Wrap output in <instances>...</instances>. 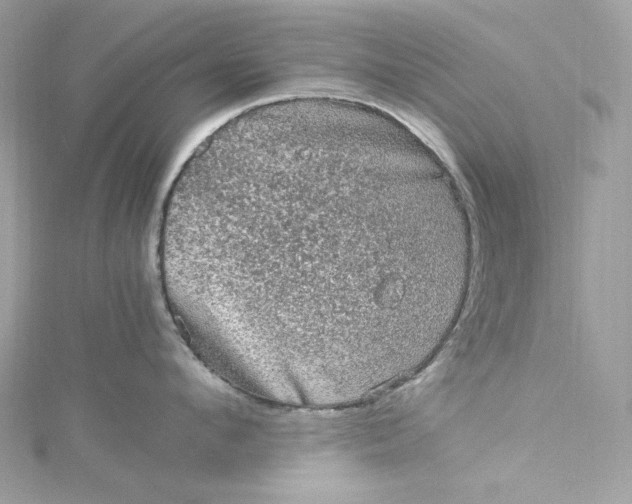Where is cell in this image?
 <instances>
[{
  "mask_svg": "<svg viewBox=\"0 0 632 504\" xmlns=\"http://www.w3.org/2000/svg\"><path fill=\"white\" fill-rule=\"evenodd\" d=\"M443 207L365 160L314 155L260 173L234 228L243 291L317 323L362 321L422 297L438 262Z\"/></svg>",
  "mask_w": 632,
  "mask_h": 504,
  "instance_id": "1",
  "label": "cell"
}]
</instances>
